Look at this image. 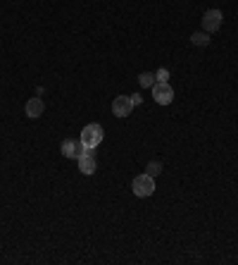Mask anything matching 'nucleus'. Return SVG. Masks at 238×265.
<instances>
[{
  "mask_svg": "<svg viewBox=\"0 0 238 265\" xmlns=\"http://www.w3.org/2000/svg\"><path fill=\"white\" fill-rule=\"evenodd\" d=\"M100 141H103V127L100 124H86L81 132V144L88 151H93V148L100 146Z\"/></svg>",
  "mask_w": 238,
  "mask_h": 265,
  "instance_id": "f257e3e1",
  "label": "nucleus"
},
{
  "mask_svg": "<svg viewBox=\"0 0 238 265\" xmlns=\"http://www.w3.org/2000/svg\"><path fill=\"white\" fill-rule=\"evenodd\" d=\"M131 189H133V193H136L138 198H148V196L155 191V179L148 172H145V175H138V177L133 179V184H131Z\"/></svg>",
  "mask_w": 238,
  "mask_h": 265,
  "instance_id": "f03ea898",
  "label": "nucleus"
},
{
  "mask_svg": "<svg viewBox=\"0 0 238 265\" xmlns=\"http://www.w3.org/2000/svg\"><path fill=\"white\" fill-rule=\"evenodd\" d=\"M153 100L157 105H169L174 100V88L167 82H155L153 84Z\"/></svg>",
  "mask_w": 238,
  "mask_h": 265,
  "instance_id": "7ed1b4c3",
  "label": "nucleus"
},
{
  "mask_svg": "<svg viewBox=\"0 0 238 265\" xmlns=\"http://www.w3.org/2000/svg\"><path fill=\"white\" fill-rule=\"evenodd\" d=\"M86 151H88V148L81 144V139H64V141H62V156L64 158H76V160H79Z\"/></svg>",
  "mask_w": 238,
  "mask_h": 265,
  "instance_id": "20e7f679",
  "label": "nucleus"
},
{
  "mask_svg": "<svg viewBox=\"0 0 238 265\" xmlns=\"http://www.w3.org/2000/svg\"><path fill=\"white\" fill-rule=\"evenodd\" d=\"M224 22V14L222 10H207L205 17H202V29L207 31V34H214V31H219V26Z\"/></svg>",
  "mask_w": 238,
  "mask_h": 265,
  "instance_id": "39448f33",
  "label": "nucleus"
},
{
  "mask_svg": "<svg viewBox=\"0 0 238 265\" xmlns=\"http://www.w3.org/2000/svg\"><path fill=\"white\" fill-rule=\"evenodd\" d=\"M133 105H131V98L129 96H117L112 100V112L117 115V117H129Z\"/></svg>",
  "mask_w": 238,
  "mask_h": 265,
  "instance_id": "423d86ee",
  "label": "nucleus"
},
{
  "mask_svg": "<svg viewBox=\"0 0 238 265\" xmlns=\"http://www.w3.org/2000/svg\"><path fill=\"white\" fill-rule=\"evenodd\" d=\"M46 112V103H43V98H29L26 100V115L36 120V117H41Z\"/></svg>",
  "mask_w": 238,
  "mask_h": 265,
  "instance_id": "0eeeda50",
  "label": "nucleus"
},
{
  "mask_svg": "<svg viewBox=\"0 0 238 265\" xmlns=\"http://www.w3.org/2000/svg\"><path fill=\"white\" fill-rule=\"evenodd\" d=\"M95 168H98V163H95V158L91 151H86L81 158H79V172L81 175H93Z\"/></svg>",
  "mask_w": 238,
  "mask_h": 265,
  "instance_id": "6e6552de",
  "label": "nucleus"
},
{
  "mask_svg": "<svg viewBox=\"0 0 238 265\" xmlns=\"http://www.w3.org/2000/svg\"><path fill=\"white\" fill-rule=\"evenodd\" d=\"M190 43L205 48V46H210V34H207V31H195V34L190 36Z\"/></svg>",
  "mask_w": 238,
  "mask_h": 265,
  "instance_id": "1a4fd4ad",
  "label": "nucleus"
},
{
  "mask_svg": "<svg viewBox=\"0 0 238 265\" xmlns=\"http://www.w3.org/2000/svg\"><path fill=\"white\" fill-rule=\"evenodd\" d=\"M138 82H141V86H145V88H153V84H155V74H153V72H143V74H138Z\"/></svg>",
  "mask_w": 238,
  "mask_h": 265,
  "instance_id": "9d476101",
  "label": "nucleus"
},
{
  "mask_svg": "<svg viewBox=\"0 0 238 265\" xmlns=\"http://www.w3.org/2000/svg\"><path fill=\"white\" fill-rule=\"evenodd\" d=\"M145 172H148L150 177H155V175H160V172H162V163H160V160H153V163H148V168H145Z\"/></svg>",
  "mask_w": 238,
  "mask_h": 265,
  "instance_id": "9b49d317",
  "label": "nucleus"
},
{
  "mask_svg": "<svg viewBox=\"0 0 238 265\" xmlns=\"http://www.w3.org/2000/svg\"><path fill=\"white\" fill-rule=\"evenodd\" d=\"M167 79H169V70L162 67V70H157V72H155V82H167Z\"/></svg>",
  "mask_w": 238,
  "mask_h": 265,
  "instance_id": "f8f14e48",
  "label": "nucleus"
},
{
  "mask_svg": "<svg viewBox=\"0 0 238 265\" xmlns=\"http://www.w3.org/2000/svg\"><path fill=\"white\" fill-rule=\"evenodd\" d=\"M129 98H131V105H141L143 103V98L138 96V93H133V96H129Z\"/></svg>",
  "mask_w": 238,
  "mask_h": 265,
  "instance_id": "ddd939ff",
  "label": "nucleus"
}]
</instances>
